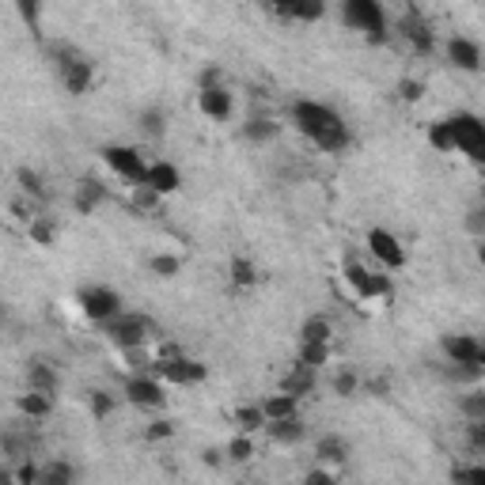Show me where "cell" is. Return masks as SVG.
<instances>
[{
	"mask_svg": "<svg viewBox=\"0 0 485 485\" xmlns=\"http://www.w3.org/2000/svg\"><path fill=\"white\" fill-rule=\"evenodd\" d=\"M288 118H293V126H296L315 148H322V152H345L349 141H353V133H349L345 118H341L334 107H326V103L296 99L293 107H288Z\"/></svg>",
	"mask_w": 485,
	"mask_h": 485,
	"instance_id": "cell-1",
	"label": "cell"
},
{
	"mask_svg": "<svg viewBox=\"0 0 485 485\" xmlns=\"http://www.w3.org/2000/svg\"><path fill=\"white\" fill-rule=\"evenodd\" d=\"M341 23L364 34L368 42H387V12L383 0H341Z\"/></svg>",
	"mask_w": 485,
	"mask_h": 485,
	"instance_id": "cell-2",
	"label": "cell"
},
{
	"mask_svg": "<svg viewBox=\"0 0 485 485\" xmlns=\"http://www.w3.org/2000/svg\"><path fill=\"white\" fill-rule=\"evenodd\" d=\"M448 126H452V137H455V152L467 156L471 163L485 167V118L474 110H455L448 114Z\"/></svg>",
	"mask_w": 485,
	"mask_h": 485,
	"instance_id": "cell-3",
	"label": "cell"
},
{
	"mask_svg": "<svg viewBox=\"0 0 485 485\" xmlns=\"http://www.w3.org/2000/svg\"><path fill=\"white\" fill-rule=\"evenodd\" d=\"M107 330V341L118 345L122 353H133V349H145L148 338H156V322H148L145 315H133V312H122L118 319L103 322Z\"/></svg>",
	"mask_w": 485,
	"mask_h": 485,
	"instance_id": "cell-4",
	"label": "cell"
},
{
	"mask_svg": "<svg viewBox=\"0 0 485 485\" xmlns=\"http://www.w3.org/2000/svg\"><path fill=\"white\" fill-rule=\"evenodd\" d=\"M76 303H80V312L91 319V322H110V319H118L126 312V300L118 288H110V284H88L80 288V296H76Z\"/></svg>",
	"mask_w": 485,
	"mask_h": 485,
	"instance_id": "cell-5",
	"label": "cell"
},
{
	"mask_svg": "<svg viewBox=\"0 0 485 485\" xmlns=\"http://www.w3.org/2000/svg\"><path fill=\"white\" fill-rule=\"evenodd\" d=\"M103 163L118 174L122 182L129 186H141L145 182V174H148V160H145V152L141 148H129V145H107L103 152Z\"/></svg>",
	"mask_w": 485,
	"mask_h": 485,
	"instance_id": "cell-6",
	"label": "cell"
},
{
	"mask_svg": "<svg viewBox=\"0 0 485 485\" xmlns=\"http://www.w3.org/2000/svg\"><path fill=\"white\" fill-rule=\"evenodd\" d=\"M57 72H61V84L72 91V95H84L95 80V65L88 61V57L72 53V50H57Z\"/></svg>",
	"mask_w": 485,
	"mask_h": 485,
	"instance_id": "cell-7",
	"label": "cell"
},
{
	"mask_svg": "<svg viewBox=\"0 0 485 485\" xmlns=\"http://www.w3.org/2000/svg\"><path fill=\"white\" fill-rule=\"evenodd\" d=\"M364 243H368L372 258H376L383 269H402V266H406V247H402V239L395 236V231H387V228H368Z\"/></svg>",
	"mask_w": 485,
	"mask_h": 485,
	"instance_id": "cell-8",
	"label": "cell"
},
{
	"mask_svg": "<svg viewBox=\"0 0 485 485\" xmlns=\"http://www.w3.org/2000/svg\"><path fill=\"white\" fill-rule=\"evenodd\" d=\"M122 398H126L129 406H137V410H160V406L167 402L163 383H160V379H152V372H137V376H129V379H126Z\"/></svg>",
	"mask_w": 485,
	"mask_h": 485,
	"instance_id": "cell-9",
	"label": "cell"
},
{
	"mask_svg": "<svg viewBox=\"0 0 485 485\" xmlns=\"http://www.w3.org/2000/svg\"><path fill=\"white\" fill-rule=\"evenodd\" d=\"M345 281L353 284V293L364 296V300H379V296H391V277L387 274H376L360 262H345Z\"/></svg>",
	"mask_w": 485,
	"mask_h": 485,
	"instance_id": "cell-10",
	"label": "cell"
},
{
	"mask_svg": "<svg viewBox=\"0 0 485 485\" xmlns=\"http://www.w3.org/2000/svg\"><path fill=\"white\" fill-rule=\"evenodd\" d=\"M152 360H156V372H160L167 383L190 387V383H201V379H205V364L190 360V357H152Z\"/></svg>",
	"mask_w": 485,
	"mask_h": 485,
	"instance_id": "cell-11",
	"label": "cell"
},
{
	"mask_svg": "<svg viewBox=\"0 0 485 485\" xmlns=\"http://www.w3.org/2000/svg\"><path fill=\"white\" fill-rule=\"evenodd\" d=\"M440 349H443V357H448V364H478L481 338H474V334H443Z\"/></svg>",
	"mask_w": 485,
	"mask_h": 485,
	"instance_id": "cell-12",
	"label": "cell"
},
{
	"mask_svg": "<svg viewBox=\"0 0 485 485\" xmlns=\"http://www.w3.org/2000/svg\"><path fill=\"white\" fill-rule=\"evenodd\" d=\"M141 186H152V190L160 193V198H171V193L182 186V171L174 167L171 160H152V163H148V174H145V182H141Z\"/></svg>",
	"mask_w": 485,
	"mask_h": 485,
	"instance_id": "cell-13",
	"label": "cell"
},
{
	"mask_svg": "<svg viewBox=\"0 0 485 485\" xmlns=\"http://www.w3.org/2000/svg\"><path fill=\"white\" fill-rule=\"evenodd\" d=\"M198 110L212 122H228L231 118V95L217 84V88H201L198 91Z\"/></svg>",
	"mask_w": 485,
	"mask_h": 485,
	"instance_id": "cell-14",
	"label": "cell"
},
{
	"mask_svg": "<svg viewBox=\"0 0 485 485\" xmlns=\"http://www.w3.org/2000/svg\"><path fill=\"white\" fill-rule=\"evenodd\" d=\"M398 34L410 42L417 53H433V31H429V23H424V15H417L414 8H410V15L398 23Z\"/></svg>",
	"mask_w": 485,
	"mask_h": 485,
	"instance_id": "cell-15",
	"label": "cell"
},
{
	"mask_svg": "<svg viewBox=\"0 0 485 485\" xmlns=\"http://www.w3.org/2000/svg\"><path fill=\"white\" fill-rule=\"evenodd\" d=\"M448 61L455 65V69H462V72H478L481 69V46L474 42V38H452L448 42Z\"/></svg>",
	"mask_w": 485,
	"mask_h": 485,
	"instance_id": "cell-16",
	"label": "cell"
},
{
	"mask_svg": "<svg viewBox=\"0 0 485 485\" xmlns=\"http://www.w3.org/2000/svg\"><path fill=\"white\" fill-rule=\"evenodd\" d=\"M315 372H319V368H312V364H303V360H296V364H293V372H288V376L281 379V391H288V395H296V398H303V395H312V391H315Z\"/></svg>",
	"mask_w": 485,
	"mask_h": 485,
	"instance_id": "cell-17",
	"label": "cell"
},
{
	"mask_svg": "<svg viewBox=\"0 0 485 485\" xmlns=\"http://www.w3.org/2000/svg\"><path fill=\"white\" fill-rule=\"evenodd\" d=\"M266 433L274 443H284V448H293V443L303 440V424H300V414L293 417H274V421H266Z\"/></svg>",
	"mask_w": 485,
	"mask_h": 485,
	"instance_id": "cell-18",
	"label": "cell"
},
{
	"mask_svg": "<svg viewBox=\"0 0 485 485\" xmlns=\"http://www.w3.org/2000/svg\"><path fill=\"white\" fill-rule=\"evenodd\" d=\"M103 201H107V186L99 179H80V186H76V198H72L76 212H95Z\"/></svg>",
	"mask_w": 485,
	"mask_h": 485,
	"instance_id": "cell-19",
	"label": "cell"
},
{
	"mask_svg": "<svg viewBox=\"0 0 485 485\" xmlns=\"http://www.w3.org/2000/svg\"><path fill=\"white\" fill-rule=\"evenodd\" d=\"M27 387H31V391L53 395V391H57V372H53L50 364H42V360H31V368H27Z\"/></svg>",
	"mask_w": 485,
	"mask_h": 485,
	"instance_id": "cell-20",
	"label": "cell"
},
{
	"mask_svg": "<svg viewBox=\"0 0 485 485\" xmlns=\"http://www.w3.org/2000/svg\"><path fill=\"white\" fill-rule=\"evenodd\" d=\"M262 410H266L269 421H274V417H293V414H300V398L288 395V391L269 395V398H262Z\"/></svg>",
	"mask_w": 485,
	"mask_h": 485,
	"instance_id": "cell-21",
	"label": "cell"
},
{
	"mask_svg": "<svg viewBox=\"0 0 485 485\" xmlns=\"http://www.w3.org/2000/svg\"><path fill=\"white\" fill-rule=\"evenodd\" d=\"M330 334H334V326H330L322 315H315L300 326V345H330Z\"/></svg>",
	"mask_w": 485,
	"mask_h": 485,
	"instance_id": "cell-22",
	"label": "cell"
},
{
	"mask_svg": "<svg viewBox=\"0 0 485 485\" xmlns=\"http://www.w3.org/2000/svg\"><path fill=\"white\" fill-rule=\"evenodd\" d=\"M326 5L322 0H288L284 5V15L288 19H303V23H315V19H322Z\"/></svg>",
	"mask_w": 485,
	"mask_h": 485,
	"instance_id": "cell-23",
	"label": "cell"
},
{
	"mask_svg": "<svg viewBox=\"0 0 485 485\" xmlns=\"http://www.w3.org/2000/svg\"><path fill=\"white\" fill-rule=\"evenodd\" d=\"M315 455H319L322 462H345V459H349V443H345L341 436H322V440L315 443Z\"/></svg>",
	"mask_w": 485,
	"mask_h": 485,
	"instance_id": "cell-24",
	"label": "cell"
},
{
	"mask_svg": "<svg viewBox=\"0 0 485 485\" xmlns=\"http://www.w3.org/2000/svg\"><path fill=\"white\" fill-rule=\"evenodd\" d=\"M424 141H429L436 152H455V137H452L448 118H440V122H433L429 129H424Z\"/></svg>",
	"mask_w": 485,
	"mask_h": 485,
	"instance_id": "cell-25",
	"label": "cell"
},
{
	"mask_svg": "<svg viewBox=\"0 0 485 485\" xmlns=\"http://www.w3.org/2000/svg\"><path fill=\"white\" fill-rule=\"evenodd\" d=\"M266 410H262V402L258 406H239V410H236V424H239V429L243 433H258V429H266Z\"/></svg>",
	"mask_w": 485,
	"mask_h": 485,
	"instance_id": "cell-26",
	"label": "cell"
},
{
	"mask_svg": "<svg viewBox=\"0 0 485 485\" xmlns=\"http://www.w3.org/2000/svg\"><path fill=\"white\" fill-rule=\"evenodd\" d=\"M231 284H236V288H250V284H255L258 281V269H255V262H250V258H231Z\"/></svg>",
	"mask_w": 485,
	"mask_h": 485,
	"instance_id": "cell-27",
	"label": "cell"
},
{
	"mask_svg": "<svg viewBox=\"0 0 485 485\" xmlns=\"http://www.w3.org/2000/svg\"><path fill=\"white\" fill-rule=\"evenodd\" d=\"M50 398H53V395L31 391V387H27V395H19V410H23L27 417H46V414H50Z\"/></svg>",
	"mask_w": 485,
	"mask_h": 485,
	"instance_id": "cell-28",
	"label": "cell"
},
{
	"mask_svg": "<svg viewBox=\"0 0 485 485\" xmlns=\"http://www.w3.org/2000/svg\"><path fill=\"white\" fill-rule=\"evenodd\" d=\"M243 137H247V141H255V145H266V141H274V137H277V126L269 122V118H250V122L243 126Z\"/></svg>",
	"mask_w": 485,
	"mask_h": 485,
	"instance_id": "cell-29",
	"label": "cell"
},
{
	"mask_svg": "<svg viewBox=\"0 0 485 485\" xmlns=\"http://www.w3.org/2000/svg\"><path fill=\"white\" fill-rule=\"evenodd\" d=\"M148 269H152L156 277H174V274L182 269V258H174V255H156V258L148 262Z\"/></svg>",
	"mask_w": 485,
	"mask_h": 485,
	"instance_id": "cell-30",
	"label": "cell"
},
{
	"mask_svg": "<svg viewBox=\"0 0 485 485\" xmlns=\"http://www.w3.org/2000/svg\"><path fill=\"white\" fill-rule=\"evenodd\" d=\"M72 481V467L69 462H50L42 471V485H69Z\"/></svg>",
	"mask_w": 485,
	"mask_h": 485,
	"instance_id": "cell-31",
	"label": "cell"
},
{
	"mask_svg": "<svg viewBox=\"0 0 485 485\" xmlns=\"http://www.w3.org/2000/svg\"><path fill=\"white\" fill-rule=\"evenodd\" d=\"M250 455H255V443H250V433H243V436H236L228 443V459H236V462H247Z\"/></svg>",
	"mask_w": 485,
	"mask_h": 485,
	"instance_id": "cell-32",
	"label": "cell"
},
{
	"mask_svg": "<svg viewBox=\"0 0 485 485\" xmlns=\"http://www.w3.org/2000/svg\"><path fill=\"white\" fill-rule=\"evenodd\" d=\"M300 360L312 368H322L330 360V345H300Z\"/></svg>",
	"mask_w": 485,
	"mask_h": 485,
	"instance_id": "cell-33",
	"label": "cell"
},
{
	"mask_svg": "<svg viewBox=\"0 0 485 485\" xmlns=\"http://www.w3.org/2000/svg\"><path fill=\"white\" fill-rule=\"evenodd\" d=\"M467 448L474 455H485V421H471L467 424Z\"/></svg>",
	"mask_w": 485,
	"mask_h": 485,
	"instance_id": "cell-34",
	"label": "cell"
},
{
	"mask_svg": "<svg viewBox=\"0 0 485 485\" xmlns=\"http://www.w3.org/2000/svg\"><path fill=\"white\" fill-rule=\"evenodd\" d=\"M141 129L148 133V137H163V110H145L141 114Z\"/></svg>",
	"mask_w": 485,
	"mask_h": 485,
	"instance_id": "cell-35",
	"label": "cell"
},
{
	"mask_svg": "<svg viewBox=\"0 0 485 485\" xmlns=\"http://www.w3.org/2000/svg\"><path fill=\"white\" fill-rule=\"evenodd\" d=\"M462 414L471 421H485V395H467L462 398Z\"/></svg>",
	"mask_w": 485,
	"mask_h": 485,
	"instance_id": "cell-36",
	"label": "cell"
},
{
	"mask_svg": "<svg viewBox=\"0 0 485 485\" xmlns=\"http://www.w3.org/2000/svg\"><path fill=\"white\" fill-rule=\"evenodd\" d=\"M15 8H19V19L34 31L38 27V0H15Z\"/></svg>",
	"mask_w": 485,
	"mask_h": 485,
	"instance_id": "cell-37",
	"label": "cell"
},
{
	"mask_svg": "<svg viewBox=\"0 0 485 485\" xmlns=\"http://www.w3.org/2000/svg\"><path fill=\"white\" fill-rule=\"evenodd\" d=\"M353 391H357V376H353V372H341V376L334 379V395L353 398Z\"/></svg>",
	"mask_w": 485,
	"mask_h": 485,
	"instance_id": "cell-38",
	"label": "cell"
},
{
	"mask_svg": "<svg viewBox=\"0 0 485 485\" xmlns=\"http://www.w3.org/2000/svg\"><path fill=\"white\" fill-rule=\"evenodd\" d=\"M19 186H23L27 193H34V198H42V179H38V174L34 171H19Z\"/></svg>",
	"mask_w": 485,
	"mask_h": 485,
	"instance_id": "cell-39",
	"label": "cell"
},
{
	"mask_svg": "<svg viewBox=\"0 0 485 485\" xmlns=\"http://www.w3.org/2000/svg\"><path fill=\"white\" fill-rule=\"evenodd\" d=\"M452 478L455 481H478V485H485V467H455Z\"/></svg>",
	"mask_w": 485,
	"mask_h": 485,
	"instance_id": "cell-40",
	"label": "cell"
},
{
	"mask_svg": "<svg viewBox=\"0 0 485 485\" xmlns=\"http://www.w3.org/2000/svg\"><path fill=\"white\" fill-rule=\"evenodd\" d=\"M31 236H34L38 243H42V247H46V243L53 239V228H50L46 220H34V217H31Z\"/></svg>",
	"mask_w": 485,
	"mask_h": 485,
	"instance_id": "cell-41",
	"label": "cell"
},
{
	"mask_svg": "<svg viewBox=\"0 0 485 485\" xmlns=\"http://www.w3.org/2000/svg\"><path fill=\"white\" fill-rule=\"evenodd\" d=\"M110 406H114V402H110L107 391H95V395H91V410H95V417H107V414H110Z\"/></svg>",
	"mask_w": 485,
	"mask_h": 485,
	"instance_id": "cell-42",
	"label": "cell"
},
{
	"mask_svg": "<svg viewBox=\"0 0 485 485\" xmlns=\"http://www.w3.org/2000/svg\"><path fill=\"white\" fill-rule=\"evenodd\" d=\"M398 95H402L406 103H417V99H421V84H417V80H402V84H398Z\"/></svg>",
	"mask_w": 485,
	"mask_h": 485,
	"instance_id": "cell-43",
	"label": "cell"
},
{
	"mask_svg": "<svg viewBox=\"0 0 485 485\" xmlns=\"http://www.w3.org/2000/svg\"><path fill=\"white\" fill-rule=\"evenodd\" d=\"M467 228H471V231H478V236H481V228H485V205H481V209H471Z\"/></svg>",
	"mask_w": 485,
	"mask_h": 485,
	"instance_id": "cell-44",
	"label": "cell"
},
{
	"mask_svg": "<svg viewBox=\"0 0 485 485\" xmlns=\"http://www.w3.org/2000/svg\"><path fill=\"white\" fill-rule=\"evenodd\" d=\"M171 436V421H156V424H148V440H163Z\"/></svg>",
	"mask_w": 485,
	"mask_h": 485,
	"instance_id": "cell-45",
	"label": "cell"
},
{
	"mask_svg": "<svg viewBox=\"0 0 485 485\" xmlns=\"http://www.w3.org/2000/svg\"><path fill=\"white\" fill-rule=\"evenodd\" d=\"M307 485H326V481H334V474H326V471H312V474H303Z\"/></svg>",
	"mask_w": 485,
	"mask_h": 485,
	"instance_id": "cell-46",
	"label": "cell"
},
{
	"mask_svg": "<svg viewBox=\"0 0 485 485\" xmlns=\"http://www.w3.org/2000/svg\"><path fill=\"white\" fill-rule=\"evenodd\" d=\"M478 262H481V269H485V239L478 243Z\"/></svg>",
	"mask_w": 485,
	"mask_h": 485,
	"instance_id": "cell-47",
	"label": "cell"
},
{
	"mask_svg": "<svg viewBox=\"0 0 485 485\" xmlns=\"http://www.w3.org/2000/svg\"><path fill=\"white\" fill-rule=\"evenodd\" d=\"M478 364L485 368V341H481V353H478Z\"/></svg>",
	"mask_w": 485,
	"mask_h": 485,
	"instance_id": "cell-48",
	"label": "cell"
},
{
	"mask_svg": "<svg viewBox=\"0 0 485 485\" xmlns=\"http://www.w3.org/2000/svg\"><path fill=\"white\" fill-rule=\"evenodd\" d=\"M481 201H485V186H481Z\"/></svg>",
	"mask_w": 485,
	"mask_h": 485,
	"instance_id": "cell-49",
	"label": "cell"
}]
</instances>
